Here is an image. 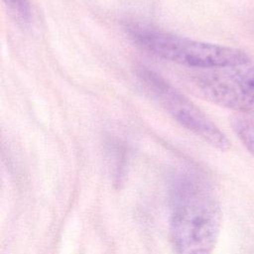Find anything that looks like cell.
<instances>
[{
	"mask_svg": "<svg viewBox=\"0 0 254 254\" xmlns=\"http://www.w3.org/2000/svg\"><path fill=\"white\" fill-rule=\"evenodd\" d=\"M172 187L170 240L174 254H211L222 223L212 187L189 173L179 175Z\"/></svg>",
	"mask_w": 254,
	"mask_h": 254,
	"instance_id": "1",
	"label": "cell"
},
{
	"mask_svg": "<svg viewBox=\"0 0 254 254\" xmlns=\"http://www.w3.org/2000/svg\"><path fill=\"white\" fill-rule=\"evenodd\" d=\"M129 32L134 42L143 49L189 67L207 70L250 63L249 56L239 49L195 41L142 26H132Z\"/></svg>",
	"mask_w": 254,
	"mask_h": 254,
	"instance_id": "2",
	"label": "cell"
},
{
	"mask_svg": "<svg viewBox=\"0 0 254 254\" xmlns=\"http://www.w3.org/2000/svg\"><path fill=\"white\" fill-rule=\"evenodd\" d=\"M137 73L147 90L181 125L217 150L227 151L230 148L225 134L162 76L146 67L139 68Z\"/></svg>",
	"mask_w": 254,
	"mask_h": 254,
	"instance_id": "3",
	"label": "cell"
},
{
	"mask_svg": "<svg viewBox=\"0 0 254 254\" xmlns=\"http://www.w3.org/2000/svg\"><path fill=\"white\" fill-rule=\"evenodd\" d=\"M194 84L207 100L225 108L254 113V64L207 69Z\"/></svg>",
	"mask_w": 254,
	"mask_h": 254,
	"instance_id": "4",
	"label": "cell"
},
{
	"mask_svg": "<svg viewBox=\"0 0 254 254\" xmlns=\"http://www.w3.org/2000/svg\"><path fill=\"white\" fill-rule=\"evenodd\" d=\"M231 124L241 143L254 157V119L238 117L235 118Z\"/></svg>",
	"mask_w": 254,
	"mask_h": 254,
	"instance_id": "5",
	"label": "cell"
},
{
	"mask_svg": "<svg viewBox=\"0 0 254 254\" xmlns=\"http://www.w3.org/2000/svg\"><path fill=\"white\" fill-rule=\"evenodd\" d=\"M5 4L22 19H28L30 16V5L28 0H3Z\"/></svg>",
	"mask_w": 254,
	"mask_h": 254,
	"instance_id": "6",
	"label": "cell"
}]
</instances>
